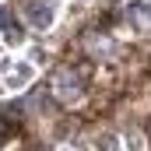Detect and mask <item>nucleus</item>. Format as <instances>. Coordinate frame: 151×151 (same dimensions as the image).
<instances>
[{
  "label": "nucleus",
  "instance_id": "nucleus-1",
  "mask_svg": "<svg viewBox=\"0 0 151 151\" xmlns=\"http://www.w3.org/2000/svg\"><path fill=\"white\" fill-rule=\"evenodd\" d=\"M53 95H56L60 102H77V95H81V77H77V70L60 67V70L53 74Z\"/></svg>",
  "mask_w": 151,
  "mask_h": 151
},
{
  "label": "nucleus",
  "instance_id": "nucleus-2",
  "mask_svg": "<svg viewBox=\"0 0 151 151\" xmlns=\"http://www.w3.org/2000/svg\"><path fill=\"white\" fill-rule=\"evenodd\" d=\"M28 21L39 25V28H42V25H49V7H46V4H39V0H32V4H28Z\"/></svg>",
  "mask_w": 151,
  "mask_h": 151
},
{
  "label": "nucleus",
  "instance_id": "nucleus-3",
  "mask_svg": "<svg viewBox=\"0 0 151 151\" xmlns=\"http://www.w3.org/2000/svg\"><path fill=\"white\" fill-rule=\"evenodd\" d=\"M84 46H88V53H95V56H99V53H106V49H109V39H102V35H91L88 42H84Z\"/></svg>",
  "mask_w": 151,
  "mask_h": 151
},
{
  "label": "nucleus",
  "instance_id": "nucleus-4",
  "mask_svg": "<svg viewBox=\"0 0 151 151\" xmlns=\"http://www.w3.org/2000/svg\"><path fill=\"white\" fill-rule=\"evenodd\" d=\"M0 28H7V32H11V18H7V11H4V7H0Z\"/></svg>",
  "mask_w": 151,
  "mask_h": 151
}]
</instances>
